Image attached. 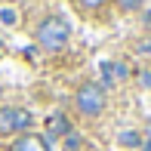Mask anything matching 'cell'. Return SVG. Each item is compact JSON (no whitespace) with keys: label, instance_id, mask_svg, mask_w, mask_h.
<instances>
[{"label":"cell","instance_id":"cell-11","mask_svg":"<svg viewBox=\"0 0 151 151\" xmlns=\"http://www.w3.org/2000/svg\"><path fill=\"white\" fill-rule=\"evenodd\" d=\"M142 0H120V9H139Z\"/></svg>","mask_w":151,"mask_h":151},{"label":"cell","instance_id":"cell-10","mask_svg":"<svg viewBox=\"0 0 151 151\" xmlns=\"http://www.w3.org/2000/svg\"><path fill=\"white\" fill-rule=\"evenodd\" d=\"M139 52H142V56H148V59H151V37H145V40L139 43Z\"/></svg>","mask_w":151,"mask_h":151},{"label":"cell","instance_id":"cell-6","mask_svg":"<svg viewBox=\"0 0 151 151\" xmlns=\"http://www.w3.org/2000/svg\"><path fill=\"white\" fill-rule=\"evenodd\" d=\"M117 145L120 148H139L142 145V133H136V129H123L117 136Z\"/></svg>","mask_w":151,"mask_h":151},{"label":"cell","instance_id":"cell-5","mask_svg":"<svg viewBox=\"0 0 151 151\" xmlns=\"http://www.w3.org/2000/svg\"><path fill=\"white\" fill-rule=\"evenodd\" d=\"M9 151H46V139L43 136H22Z\"/></svg>","mask_w":151,"mask_h":151},{"label":"cell","instance_id":"cell-1","mask_svg":"<svg viewBox=\"0 0 151 151\" xmlns=\"http://www.w3.org/2000/svg\"><path fill=\"white\" fill-rule=\"evenodd\" d=\"M34 37H37V43L43 46L46 52H59V50H65L68 37H71V25H68L62 16H46L43 22L37 25Z\"/></svg>","mask_w":151,"mask_h":151},{"label":"cell","instance_id":"cell-8","mask_svg":"<svg viewBox=\"0 0 151 151\" xmlns=\"http://www.w3.org/2000/svg\"><path fill=\"white\" fill-rule=\"evenodd\" d=\"M111 65H114V80H123V77L129 74V68L123 65V62H111Z\"/></svg>","mask_w":151,"mask_h":151},{"label":"cell","instance_id":"cell-2","mask_svg":"<svg viewBox=\"0 0 151 151\" xmlns=\"http://www.w3.org/2000/svg\"><path fill=\"white\" fill-rule=\"evenodd\" d=\"M77 111L86 114V117H96V114L105 111V86L102 83H83L77 90Z\"/></svg>","mask_w":151,"mask_h":151},{"label":"cell","instance_id":"cell-13","mask_svg":"<svg viewBox=\"0 0 151 151\" xmlns=\"http://www.w3.org/2000/svg\"><path fill=\"white\" fill-rule=\"evenodd\" d=\"M142 83H145V86H151V71H148V74H142Z\"/></svg>","mask_w":151,"mask_h":151},{"label":"cell","instance_id":"cell-12","mask_svg":"<svg viewBox=\"0 0 151 151\" xmlns=\"http://www.w3.org/2000/svg\"><path fill=\"white\" fill-rule=\"evenodd\" d=\"M80 3H83V6H86V9H99V6H102V3H105V0H80Z\"/></svg>","mask_w":151,"mask_h":151},{"label":"cell","instance_id":"cell-4","mask_svg":"<svg viewBox=\"0 0 151 151\" xmlns=\"http://www.w3.org/2000/svg\"><path fill=\"white\" fill-rule=\"evenodd\" d=\"M68 133H71V123H68L65 114H52L46 120V136L50 139H59V136H68Z\"/></svg>","mask_w":151,"mask_h":151},{"label":"cell","instance_id":"cell-9","mask_svg":"<svg viewBox=\"0 0 151 151\" xmlns=\"http://www.w3.org/2000/svg\"><path fill=\"white\" fill-rule=\"evenodd\" d=\"M0 22L3 25H16V9H0Z\"/></svg>","mask_w":151,"mask_h":151},{"label":"cell","instance_id":"cell-7","mask_svg":"<svg viewBox=\"0 0 151 151\" xmlns=\"http://www.w3.org/2000/svg\"><path fill=\"white\" fill-rule=\"evenodd\" d=\"M65 148H68V151H77V148H80V139H77V133H74V129L65 136Z\"/></svg>","mask_w":151,"mask_h":151},{"label":"cell","instance_id":"cell-3","mask_svg":"<svg viewBox=\"0 0 151 151\" xmlns=\"http://www.w3.org/2000/svg\"><path fill=\"white\" fill-rule=\"evenodd\" d=\"M31 123H34V117L25 108H12V105L0 108V136H12L19 129H28Z\"/></svg>","mask_w":151,"mask_h":151}]
</instances>
